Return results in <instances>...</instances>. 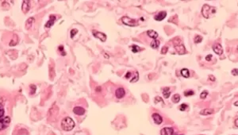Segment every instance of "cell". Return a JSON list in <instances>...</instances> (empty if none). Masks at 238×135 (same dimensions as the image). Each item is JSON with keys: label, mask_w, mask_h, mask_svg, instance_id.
<instances>
[{"label": "cell", "mask_w": 238, "mask_h": 135, "mask_svg": "<svg viewBox=\"0 0 238 135\" xmlns=\"http://www.w3.org/2000/svg\"><path fill=\"white\" fill-rule=\"evenodd\" d=\"M74 127H75V122L70 117H66L61 121V128L65 131H70Z\"/></svg>", "instance_id": "obj_1"}, {"label": "cell", "mask_w": 238, "mask_h": 135, "mask_svg": "<svg viewBox=\"0 0 238 135\" xmlns=\"http://www.w3.org/2000/svg\"><path fill=\"white\" fill-rule=\"evenodd\" d=\"M216 13V8L207 4L203 5L202 8V14L205 18H209L211 15Z\"/></svg>", "instance_id": "obj_2"}, {"label": "cell", "mask_w": 238, "mask_h": 135, "mask_svg": "<svg viewBox=\"0 0 238 135\" xmlns=\"http://www.w3.org/2000/svg\"><path fill=\"white\" fill-rule=\"evenodd\" d=\"M121 21L128 26H136L138 25V21L136 19H133L129 17L124 16L121 18Z\"/></svg>", "instance_id": "obj_3"}, {"label": "cell", "mask_w": 238, "mask_h": 135, "mask_svg": "<svg viewBox=\"0 0 238 135\" xmlns=\"http://www.w3.org/2000/svg\"><path fill=\"white\" fill-rule=\"evenodd\" d=\"M10 118L8 116H4L3 118L0 119V130H5L7 126L10 125Z\"/></svg>", "instance_id": "obj_4"}, {"label": "cell", "mask_w": 238, "mask_h": 135, "mask_svg": "<svg viewBox=\"0 0 238 135\" xmlns=\"http://www.w3.org/2000/svg\"><path fill=\"white\" fill-rule=\"evenodd\" d=\"M175 51L177 52V53L179 55H183L186 53V48L183 44H175Z\"/></svg>", "instance_id": "obj_5"}, {"label": "cell", "mask_w": 238, "mask_h": 135, "mask_svg": "<svg viewBox=\"0 0 238 135\" xmlns=\"http://www.w3.org/2000/svg\"><path fill=\"white\" fill-rule=\"evenodd\" d=\"M213 50L218 55H221L223 53V49H222V46H221V44L219 43H216L213 46Z\"/></svg>", "instance_id": "obj_6"}, {"label": "cell", "mask_w": 238, "mask_h": 135, "mask_svg": "<svg viewBox=\"0 0 238 135\" xmlns=\"http://www.w3.org/2000/svg\"><path fill=\"white\" fill-rule=\"evenodd\" d=\"M174 133V129L172 127H164L160 130V135H172Z\"/></svg>", "instance_id": "obj_7"}, {"label": "cell", "mask_w": 238, "mask_h": 135, "mask_svg": "<svg viewBox=\"0 0 238 135\" xmlns=\"http://www.w3.org/2000/svg\"><path fill=\"white\" fill-rule=\"evenodd\" d=\"M30 9V1L29 0H25L22 3V6H21V10L24 14L28 13V11Z\"/></svg>", "instance_id": "obj_8"}, {"label": "cell", "mask_w": 238, "mask_h": 135, "mask_svg": "<svg viewBox=\"0 0 238 135\" xmlns=\"http://www.w3.org/2000/svg\"><path fill=\"white\" fill-rule=\"evenodd\" d=\"M152 117L153 121H154V122H155L156 125H160L161 123H162V122H163V118H162V116H160L159 114L154 113V114H152Z\"/></svg>", "instance_id": "obj_9"}, {"label": "cell", "mask_w": 238, "mask_h": 135, "mask_svg": "<svg viewBox=\"0 0 238 135\" xmlns=\"http://www.w3.org/2000/svg\"><path fill=\"white\" fill-rule=\"evenodd\" d=\"M125 95H126V91H125V89L122 87H119L115 91V96H116L118 99H122L125 96Z\"/></svg>", "instance_id": "obj_10"}, {"label": "cell", "mask_w": 238, "mask_h": 135, "mask_svg": "<svg viewBox=\"0 0 238 135\" xmlns=\"http://www.w3.org/2000/svg\"><path fill=\"white\" fill-rule=\"evenodd\" d=\"M167 16V12L166 11H160L157 14L154 16V19L156 21H163Z\"/></svg>", "instance_id": "obj_11"}, {"label": "cell", "mask_w": 238, "mask_h": 135, "mask_svg": "<svg viewBox=\"0 0 238 135\" xmlns=\"http://www.w3.org/2000/svg\"><path fill=\"white\" fill-rule=\"evenodd\" d=\"M93 35L95 37H97V38H98L100 41H106V35L105 34V33H101V32H98V31H93Z\"/></svg>", "instance_id": "obj_12"}, {"label": "cell", "mask_w": 238, "mask_h": 135, "mask_svg": "<svg viewBox=\"0 0 238 135\" xmlns=\"http://www.w3.org/2000/svg\"><path fill=\"white\" fill-rule=\"evenodd\" d=\"M35 22V19L33 18H29L27 19V21H26V29H31Z\"/></svg>", "instance_id": "obj_13"}, {"label": "cell", "mask_w": 238, "mask_h": 135, "mask_svg": "<svg viewBox=\"0 0 238 135\" xmlns=\"http://www.w3.org/2000/svg\"><path fill=\"white\" fill-rule=\"evenodd\" d=\"M73 112L77 115H83L84 113H85V110L81 107H75L73 109Z\"/></svg>", "instance_id": "obj_14"}, {"label": "cell", "mask_w": 238, "mask_h": 135, "mask_svg": "<svg viewBox=\"0 0 238 135\" xmlns=\"http://www.w3.org/2000/svg\"><path fill=\"white\" fill-rule=\"evenodd\" d=\"M55 21H56V17H55V16H53V15L50 16L49 20L47 22H46V24H45V27L49 28V27L52 26H53V24H54Z\"/></svg>", "instance_id": "obj_15"}, {"label": "cell", "mask_w": 238, "mask_h": 135, "mask_svg": "<svg viewBox=\"0 0 238 135\" xmlns=\"http://www.w3.org/2000/svg\"><path fill=\"white\" fill-rule=\"evenodd\" d=\"M147 35L152 39H156L158 37L157 32H156L155 30H152V29H149V30L147 31Z\"/></svg>", "instance_id": "obj_16"}, {"label": "cell", "mask_w": 238, "mask_h": 135, "mask_svg": "<svg viewBox=\"0 0 238 135\" xmlns=\"http://www.w3.org/2000/svg\"><path fill=\"white\" fill-rule=\"evenodd\" d=\"M163 95L164 96L165 99H168L171 95V89L170 87H166L164 88H163Z\"/></svg>", "instance_id": "obj_17"}, {"label": "cell", "mask_w": 238, "mask_h": 135, "mask_svg": "<svg viewBox=\"0 0 238 135\" xmlns=\"http://www.w3.org/2000/svg\"><path fill=\"white\" fill-rule=\"evenodd\" d=\"M213 113V109H204L200 111V115H210L211 114Z\"/></svg>", "instance_id": "obj_18"}, {"label": "cell", "mask_w": 238, "mask_h": 135, "mask_svg": "<svg viewBox=\"0 0 238 135\" xmlns=\"http://www.w3.org/2000/svg\"><path fill=\"white\" fill-rule=\"evenodd\" d=\"M160 41L157 40V39H155V40H153V41L151 42L150 46H151L152 49H157V48L160 46Z\"/></svg>", "instance_id": "obj_19"}, {"label": "cell", "mask_w": 238, "mask_h": 135, "mask_svg": "<svg viewBox=\"0 0 238 135\" xmlns=\"http://www.w3.org/2000/svg\"><path fill=\"white\" fill-rule=\"evenodd\" d=\"M181 75L184 78H189L190 77V71L187 69H183L181 70Z\"/></svg>", "instance_id": "obj_20"}, {"label": "cell", "mask_w": 238, "mask_h": 135, "mask_svg": "<svg viewBox=\"0 0 238 135\" xmlns=\"http://www.w3.org/2000/svg\"><path fill=\"white\" fill-rule=\"evenodd\" d=\"M172 100L174 103H178L180 101V95L179 94H175L172 97Z\"/></svg>", "instance_id": "obj_21"}, {"label": "cell", "mask_w": 238, "mask_h": 135, "mask_svg": "<svg viewBox=\"0 0 238 135\" xmlns=\"http://www.w3.org/2000/svg\"><path fill=\"white\" fill-rule=\"evenodd\" d=\"M134 75L135 76H133V79L130 80V82H131V83H135V82H137L138 80V79H139V74H138L137 72H134Z\"/></svg>", "instance_id": "obj_22"}, {"label": "cell", "mask_w": 238, "mask_h": 135, "mask_svg": "<svg viewBox=\"0 0 238 135\" xmlns=\"http://www.w3.org/2000/svg\"><path fill=\"white\" fill-rule=\"evenodd\" d=\"M202 40H203L202 37L199 36V35H197V36H195V44L200 43V42H202Z\"/></svg>", "instance_id": "obj_23"}, {"label": "cell", "mask_w": 238, "mask_h": 135, "mask_svg": "<svg viewBox=\"0 0 238 135\" xmlns=\"http://www.w3.org/2000/svg\"><path fill=\"white\" fill-rule=\"evenodd\" d=\"M187 108H188V105H187L186 103L181 104L180 106L179 107V110H181V111H184V110H186Z\"/></svg>", "instance_id": "obj_24"}, {"label": "cell", "mask_w": 238, "mask_h": 135, "mask_svg": "<svg viewBox=\"0 0 238 135\" xmlns=\"http://www.w3.org/2000/svg\"><path fill=\"white\" fill-rule=\"evenodd\" d=\"M131 49H132L133 52H134V53H136V52H138L140 51V48L138 47L137 46H135V44H133V46H131Z\"/></svg>", "instance_id": "obj_25"}, {"label": "cell", "mask_w": 238, "mask_h": 135, "mask_svg": "<svg viewBox=\"0 0 238 135\" xmlns=\"http://www.w3.org/2000/svg\"><path fill=\"white\" fill-rule=\"evenodd\" d=\"M4 117V108L2 104H0V119Z\"/></svg>", "instance_id": "obj_26"}, {"label": "cell", "mask_w": 238, "mask_h": 135, "mask_svg": "<svg viewBox=\"0 0 238 135\" xmlns=\"http://www.w3.org/2000/svg\"><path fill=\"white\" fill-rule=\"evenodd\" d=\"M195 93L192 90H188V91H186L185 92H184V95L185 96H190V95H193Z\"/></svg>", "instance_id": "obj_27"}, {"label": "cell", "mask_w": 238, "mask_h": 135, "mask_svg": "<svg viewBox=\"0 0 238 135\" xmlns=\"http://www.w3.org/2000/svg\"><path fill=\"white\" fill-rule=\"evenodd\" d=\"M207 95H208V92H207V91H203V92H202L201 95H200V98L204 99L206 98Z\"/></svg>", "instance_id": "obj_28"}, {"label": "cell", "mask_w": 238, "mask_h": 135, "mask_svg": "<svg viewBox=\"0 0 238 135\" xmlns=\"http://www.w3.org/2000/svg\"><path fill=\"white\" fill-rule=\"evenodd\" d=\"M78 33V30L76 29H72L71 30V37L72 38H73L74 37V36Z\"/></svg>", "instance_id": "obj_29"}, {"label": "cell", "mask_w": 238, "mask_h": 135, "mask_svg": "<svg viewBox=\"0 0 238 135\" xmlns=\"http://www.w3.org/2000/svg\"><path fill=\"white\" fill-rule=\"evenodd\" d=\"M59 50L61 52V55L62 56H64L66 53H65V52H64V46H60V47H59Z\"/></svg>", "instance_id": "obj_30"}, {"label": "cell", "mask_w": 238, "mask_h": 135, "mask_svg": "<svg viewBox=\"0 0 238 135\" xmlns=\"http://www.w3.org/2000/svg\"><path fill=\"white\" fill-rule=\"evenodd\" d=\"M167 50H168V48L167 46L162 48V49H161V53H162V54H166L167 52Z\"/></svg>", "instance_id": "obj_31"}, {"label": "cell", "mask_w": 238, "mask_h": 135, "mask_svg": "<svg viewBox=\"0 0 238 135\" xmlns=\"http://www.w3.org/2000/svg\"><path fill=\"white\" fill-rule=\"evenodd\" d=\"M212 57H213V56L211 55V54H210V55H207L206 57V60L207 61H210L211 60H212Z\"/></svg>", "instance_id": "obj_32"}, {"label": "cell", "mask_w": 238, "mask_h": 135, "mask_svg": "<svg viewBox=\"0 0 238 135\" xmlns=\"http://www.w3.org/2000/svg\"><path fill=\"white\" fill-rule=\"evenodd\" d=\"M158 101H161V102L163 103L162 99H161L160 97H158V96H157V97H156V99H155V103H157V102H158Z\"/></svg>", "instance_id": "obj_33"}, {"label": "cell", "mask_w": 238, "mask_h": 135, "mask_svg": "<svg viewBox=\"0 0 238 135\" xmlns=\"http://www.w3.org/2000/svg\"><path fill=\"white\" fill-rule=\"evenodd\" d=\"M131 75H132V73H131V72H127V74L126 75V76H125V77H126V79H129V78H130V76H131Z\"/></svg>", "instance_id": "obj_34"}, {"label": "cell", "mask_w": 238, "mask_h": 135, "mask_svg": "<svg viewBox=\"0 0 238 135\" xmlns=\"http://www.w3.org/2000/svg\"><path fill=\"white\" fill-rule=\"evenodd\" d=\"M232 74L233 75V76H237V69H233V71H232Z\"/></svg>", "instance_id": "obj_35"}, {"label": "cell", "mask_w": 238, "mask_h": 135, "mask_svg": "<svg viewBox=\"0 0 238 135\" xmlns=\"http://www.w3.org/2000/svg\"><path fill=\"white\" fill-rule=\"evenodd\" d=\"M209 78H210V80H212V81H214V80H215V78H214V76H212V75H210V76H209Z\"/></svg>", "instance_id": "obj_36"}, {"label": "cell", "mask_w": 238, "mask_h": 135, "mask_svg": "<svg viewBox=\"0 0 238 135\" xmlns=\"http://www.w3.org/2000/svg\"><path fill=\"white\" fill-rule=\"evenodd\" d=\"M172 135H183V134H179V133H173Z\"/></svg>", "instance_id": "obj_37"}]
</instances>
